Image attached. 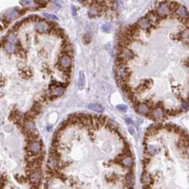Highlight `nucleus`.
<instances>
[{
  "label": "nucleus",
  "mask_w": 189,
  "mask_h": 189,
  "mask_svg": "<svg viewBox=\"0 0 189 189\" xmlns=\"http://www.w3.org/2000/svg\"><path fill=\"white\" fill-rule=\"evenodd\" d=\"M44 15L46 17H47L48 19H50L51 20H55V21H59V18L57 16H55L53 14H44Z\"/></svg>",
  "instance_id": "b1692460"
},
{
  "label": "nucleus",
  "mask_w": 189,
  "mask_h": 189,
  "mask_svg": "<svg viewBox=\"0 0 189 189\" xmlns=\"http://www.w3.org/2000/svg\"><path fill=\"white\" fill-rule=\"evenodd\" d=\"M1 46H4L5 48V50H7V53H14L15 50H16V46H15V44L9 42V41L7 40V39H5L4 42L3 39L1 40Z\"/></svg>",
  "instance_id": "4468645a"
},
{
  "label": "nucleus",
  "mask_w": 189,
  "mask_h": 189,
  "mask_svg": "<svg viewBox=\"0 0 189 189\" xmlns=\"http://www.w3.org/2000/svg\"><path fill=\"white\" fill-rule=\"evenodd\" d=\"M80 1H81L82 2H83V1H86V0H80Z\"/></svg>",
  "instance_id": "cd10ccee"
},
{
  "label": "nucleus",
  "mask_w": 189,
  "mask_h": 189,
  "mask_svg": "<svg viewBox=\"0 0 189 189\" xmlns=\"http://www.w3.org/2000/svg\"><path fill=\"white\" fill-rule=\"evenodd\" d=\"M146 17H147L149 21H150V23L152 26V27H156L160 23L161 20L162 19V18L159 16L156 12L155 10H151L147 13L146 15Z\"/></svg>",
  "instance_id": "6e6552de"
},
{
  "label": "nucleus",
  "mask_w": 189,
  "mask_h": 189,
  "mask_svg": "<svg viewBox=\"0 0 189 189\" xmlns=\"http://www.w3.org/2000/svg\"><path fill=\"white\" fill-rule=\"evenodd\" d=\"M185 64H186V65L188 68H189V59H188V61H186V62H185Z\"/></svg>",
  "instance_id": "bb28decb"
},
{
  "label": "nucleus",
  "mask_w": 189,
  "mask_h": 189,
  "mask_svg": "<svg viewBox=\"0 0 189 189\" xmlns=\"http://www.w3.org/2000/svg\"><path fill=\"white\" fill-rule=\"evenodd\" d=\"M148 117L154 121H162L165 117V112L162 107H156L151 110Z\"/></svg>",
  "instance_id": "0eeeda50"
},
{
  "label": "nucleus",
  "mask_w": 189,
  "mask_h": 189,
  "mask_svg": "<svg viewBox=\"0 0 189 189\" xmlns=\"http://www.w3.org/2000/svg\"><path fill=\"white\" fill-rule=\"evenodd\" d=\"M180 109L182 111H187L189 110V102L188 100H183L181 104V108Z\"/></svg>",
  "instance_id": "6ab92c4d"
},
{
  "label": "nucleus",
  "mask_w": 189,
  "mask_h": 189,
  "mask_svg": "<svg viewBox=\"0 0 189 189\" xmlns=\"http://www.w3.org/2000/svg\"><path fill=\"white\" fill-rule=\"evenodd\" d=\"M6 39L7 41H9V42L12 43V44H17L19 42L17 37H16V36L15 35V33L13 32H11V31L8 33V34H7Z\"/></svg>",
  "instance_id": "dca6fc26"
},
{
  "label": "nucleus",
  "mask_w": 189,
  "mask_h": 189,
  "mask_svg": "<svg viewBox=\"0 0 189 189\" xmlns=\"http://www.w3.org/2000/svg\"><path fill=\"white\" fill-rule=\"evenodd\" d=\"M136 24H137L138 27H139L140 29L147 31V32H149L150 30L153 28L150 21H149V19L146 16H144V17L140 19L139 21L136 22Z\"/></svg>",
  "instance_id": "9d476101"
},
{
  "label": "nucleus",
  "mask_w": 189,
  "mask_h": 189,
  "mask_svg": "<svg viewBox=\"0 0 189 189\" xmlns=\"http://www.w3.org/2000/svg\"><path fill=\"white\" fill-rule=\"evenodd\" d=\"M169 2L170 1H167V0L161 1L155 9V11L162 19H166L168 16H170L171 14L169 9Z\"/></svg>",
  "instance_id": "20e7f679"
},
{
  "label": "nucleus",
  "mask_w": 189,
  "mask_h": 189,
  "mask_svg": "<svg viewBox=\"0 0 189 189\" xmlns=\"http://www.w3.org/2000/svg\"><path fill=\"white\" fill-rule=\"evenodd\" d=\"M72 56L61 53L59 59V63L57 64L58 69L62 73H64L66 70L72 69L71 68H72Z\"/></svg>",
  "instance_id": "7ed1b4c3"
},
{
  "label": "nucleus",
  "mask_w": 189,
  "mask_h": 189,
  "mask_svg": "<svg viewBox=\"0 0 189 189\" xmlns=\"http://www.w3.org/2000/svg\"><path fill=\"white\" fill-rule=\"evenodd\" d=\"M177 38H179L181 40H182V42L184 44H189V29L188 28L183 30L182 31H181L180 33H179V34L176 35Z\"/></svg>",
  "instance_id": "2eb2a0df"
},
{
  "label": "nucleus",
  "mask_w": 189,
  "mask_h": 189,
  "mask_svg": "<svg viewBox=\"0 0 189 189\" xmlns=\"http://www.w3.org/2000/svg\"><path fill=\"white\" fill-rule=\"evenodd\" d=\"M107 7L102 6L99 3H94L90 7L88 11V15L90 17H97L100 16L103 13L104 11H106Z\"/></svg>",
  "instance_id": "423d86ee"
},
{
  "label": "nucleus",
  "mask_w": 189,
  "mask_h": 189,
  "mask_svg": "<svg viewBox=\"0 0 189 189\" xmlns=\"http://www.w3.org/2000/svg\"><path fill=\"white\" fill-rule=\"evenodd\" d=\"M22 4L26 7H32L34 0H20Z\"/></svg>",
  "instance_id": "4be33fe9"
},
{
  "label": "nucleus",
  "mask_w": 189,
  "mask_h": 189,
  "mask_svg": "<svg viewBox=\"0 0 189 189\" xmlns=\"http://www.w3.org/2000/svg\"><path fill=\"white\" fill-rule=\"evenodd\" d=\"M174 13L176 14V19H178L181 21H182L183 19H184L187 15L189 14L188 11H187V9L183 5L181 4L179 5V7H178V9L176 10Z\"/></svg>",
  "instance_id": "ddd939ff"
},
{
  "label": "nucleus",
  "mask_w": 189,
  "mask_h": 189,
  "mask_svg": "<svg viewBox=\"0 0 189 189\" xmlns=\"http://www.w3.org/2000/svg\"><path fill=\"white\" fill-rule=\"evenodd\" d=\"M20 15V11L16 10V9H11V10L7 11L4 13V18L7 20L8 22L16 19Z\"/></svg>",
  "instance_id": "f8f14e48"
},
{
  "label": "nucleus",
  "mask_w": 189,
  "mask_h": 189,
  "mask_svg": "<svg viewBox=\"0 0 189 189\" xmlns=\"http://www.w3.org/2000/svg\"><path fill=\"white\" fill-rule=\"evenodd\" d=\"M134 109L140 115L145 116H149L151 112L150 107L145 102H140L137 105L134 107Z\"/></svg>",
  "instance_id": "9b49d317"
},
{
  "label": "nucleus",
  "mask_w": 189,
  "mask_h": 189,
  "mask_svg": "<svg viewBox=\"0 0 189 189\" xmlns=\"http://www.w3.org/2000/svg\"><path fill=\"white\" fill-rule=\"evenodd\" d=\"M181 21H182V23L186 26V28H189V14L187 15L184 19H183Z\"/></svg>",
  "instance_id": "393cba45"
},
{
  "label": "nucleus",
  "mask_w": 189,
  "mask_h": 189,
  "mask_svg": "<svg viewBox=\"0 0 189 189\" xmlns=\"http://www.w3.org/2000/svg\"><path fill=\"white\" fill-rule=\"evenodd\" d=\"M134 158L128 142L102 115L73 114L50 147L46 189H133Z\"/></svg>",
  "instance_id": "f257e3e1"
},
{
  "label": "nucleus",
  "mask_w": 189,
  "mask_h": 189,
  "mask_svg": "<svg viewBox=\"0 0 189 189\" xmlns=\"http://www.w3.org/2000/svg\"><path fill=\"white\" fill-rule=\"evenodd\" d=\"M134 53L132 50L129 49L128 48L124 47V48H119L118 49V54H117V57L118 59H120L125 62H128V61H132L134 58Z\"/></svg>",
  "instance_id": "39448f33"
},
{
  "label": "nucleus",
  "mask_w": 189,
  "mask_h": 189,
  "mask_svg": "<svg viewBox=\"0 0 189 189\" xmlns=\"http://www.w3.org/2000/svg\"><path fill=\"white\" fill-rule=\"evenodd\" d=\"M102 31H103V32L108 33H110V31H111L112 27H111V26L110 25V24H104V25L102 27Z\"/></svg>",
  "instance_id": "5701e85b"
},
{
  "label": "nucleus",
  "mask_w": 189,
  "mask_h": 189,
  "mask_svg": "<svg viewBox=\"0 0 189 189\" xmlns=\"http://www.w3.org/2000/svg\"><path fill=\"white\" fill-rule=\"evenodd\" d=\"M117 108H118L119 110H122V111H126V110H127V107H126V106H125V105H119V106H117Z\"/></svg>",
  "instance_id": "a878e982"
},
{
  "label": "nucleus",
  "mask_w": 189,
  "mask_h": 189,
  "mask_svg": "<svg viewBox=\"0 0 189 189\" xmlns=\"http://www.w3.org/2000/svg\"><path fill=\"white\" fill-rule=\"evenodd\" d=\"M78 83L80 86H83L85 85V76H84L83 72H80L79 75V78H78Z\"/></svg>",
  "instance_id": "412c9836"
},
{
  "label": "nucleus",
  "mask_w": 189,
  "mask_h": 189,
  "mask_svg": "<svg viewBox=\"0 0 189 189\" xmlns=\"http://www.w3.org/2000/svg\"><path fill=\"white\" fill-rule=\"evenodd\" d=\"M1 189H39L44 145L33 122H1Z\"/></svg>",
  "instance_id": "f03ea898"
},
{
  "label": "nucleus",
  "mask_w": 189,
  "mask_h": 189,
  "mask_svg": "<svg viewBox=\"0 0 189 189\" xmlns=\"http://www.w3.org/2000/svg\"><path fill=\"white\" fill-rule=\"evenodd\" d=\"M36 30L38 31L39 33H50V28L49 27L48 21L42 20V21L37 22L36 24Z\"/></svg>",
  "instance_id": "1a4fd4ad"
},
{
  "label": "nucleus",
  "mask_w": 189,
  "mask_h": 189,
  "mask_svg": "<svg viewBox=\"0 0 189 189\" xmlns=\"http://www.w3.org/2000/svg\"><path fill=\"white\" fill-rule=\"evenodd\" d=\"M34 2L41 7H44L49 2V0H34Z\"/></svg>",
  "instance_id": "aec40b11"
},
{
  "label": "nucleus",
  "mask_w": 189,
  "mask_h": 189,
  "mask_svg": "<svg viewBox=\"0 0 189 189\" xmlns=\"http://www.w3.org/2000/svg\"><path fill=\"white\" fill-rule=\"evenodd\" d=\"M89 107L90 108V109L93 110H95V111L97 112H102V110H103V108H102V106H100V105H98V104H91L89 105Z\"/></svg>",
  "instance_id": "a211bd4d"
},
{
  "label": "nucleus",
  "mask_w": 189,
  "mask_h": 189,
  "mask_svg": "<svg viewBox=\"0 0 189 189\" xmlns=\"http://www.w3.org/2000/svg\"><path fill=\"white\" fill-rule=\"evenodd\" d=\"M180 4L178 3L176 1H170L169 2V9L171 13H173L176 12V10L179 7Z\"/></svg>",
  "instance_id": "f3484780"
}]
</instances>
